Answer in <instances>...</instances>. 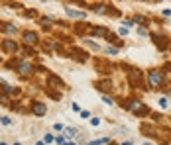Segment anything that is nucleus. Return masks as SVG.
I'll return each instance as SVG.
<instances>
[{
  "label": "nucleus",
  "mask_w": 171,
  "mask_h": 145,
  "mask_svg": "<svg viewBox=\"0 0 171 145\" xmlns=\"http://www.w3.org/2000/svg\"><path fill=\"white\" fill-rule=\"evenodd\" d=\"M161 80H163V77H161L159 71H149V84L151 86H159Z\"/></svg>",
  "instance_id": "nucleus-1"
},
{
  "label": "nucleus",
  "mask_w": 171,
  "mask_h": 145,
  "mask_svg": "<svg viewBox=\"0 0 171 145\" xmlns=\"http://www.w3.org/2000/svg\"><path fill=\"white\" fill-rule=\"evenodd\" d=\"M32 110H34V114H35V116H43V114L47 112V108H45V104H41V102H34Z\"/></svg>",
  "instance_id": "nucleus-2"
},
{
  "label": "nucleus",
  "mask_w": 171,
  "mask_h": 145,
  "mask_svg": "<svg viewBox=\"0 0 171 145\" xmlns=\"http://www.w3.org/2000/svg\"><path fill=\"white\" fill-rule=\"evenodd\" d=\"M24 39H26V43H35L37 35H35L34 32H26V34H24Z\"/></svg>",
  "instance_id": "nucleus-3"
},
{
  "label": "nucleus",
  "mask_w": 171,
  "mask_h": 145,
  "mask_svg": "<svg viewBox=\"0 0 171 145\" xmlns=\"http://www.w3.org/2000/svg\"><path fill=\"white\" fill-rule=\"evenodd\" d=\"M4 47H6V51H16V43H12V41H6Z\"/></svg>",
  "instance_id": "nucleus-4"
},
{
  "label": "nucleus",
  "mask_w": 171,
  "mask_h": 145,
  "mask_svg": "<svg viewBox=\"0 0 171 145\" xmlns=\"http://www.w3.org/2000/svg\"><path fill=\"white\" fill-rule=\"evenodd\" d=\"M30 71H32V67H30V65H22V67H20V73H22V75H28Z\"/></svg>",
  "instance_id": "nucleus-5"
},
{
  "label": "nucleus",
  "mask_w": 171,
  "mask_h": 145,
  "mask_svg": "<svg viewBox=\"0 0 171 145\" xmlns=\"http://www.w3.org/2000/svg\"><path fill=\"white\" fill-rule=\"evenodd\" d=\"M49 84H53V86H63V84L59 82V78H55V77H51V78H49Z\"/></svg>",
  "instance_id": "nucleus-6"
},
{
  "label": "nucleus",
  "mask_w": 171,
  "mask_h": 145,
  "mask_svg": "<svg viewBox=\"0 0 171 145\" xmlns=\"http://www.w3.org/2000/svg\"><path fill=\"white\" fill-rule=\"evenodd\" d=\"M159 106H161V108H167V100H165V98H161V100H159Z\"/></svg>",
  "instance_id": "nucleus-7"
},
{
  "label": "nucleus",
  "mask_w": 171,
  "mask_h": 145,
  "mask_svg": "<svg viewBox=\"0 0 171 145\" xmlns=\"http://www.w3.org/2000/svg\"><path fill=\"white\" fill-rule=\"evenodd\" d=\"M106 53H110V55H116V49H112V47L108 49V47H106Z\"/></svg>",
  "instance_id": "nucleus-8"
},
{
  "label": "nucleus",
  "mask_w": 171,
  "mask_h": 145,
  "mask_svg": "<svg viewBox=\"0 0 171 145\" xmlns=\"http://www.w3.org/2000/svg\"><path fill=\"white\" fill-rule=\"evenodd\" d=\"M122 145H132V143H122Z\"/></svg>",
  "instance_id": "nucleus-9"
}]
</instances>
